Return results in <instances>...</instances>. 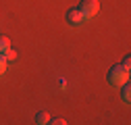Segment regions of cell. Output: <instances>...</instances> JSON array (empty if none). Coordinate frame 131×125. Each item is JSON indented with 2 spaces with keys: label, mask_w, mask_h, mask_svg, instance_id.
Returning <instances> with one entry per match:
<instances>
[{
  "label": "cell",
  "mask_w": 131,
  "mask_h": 125,
  "mask_svg": "<svg viewBox=\"0 0 131 125\" xmlns=\"http://www.w3.org/2000/svg\"><path fill=\"white\" fill-rule=\"evenodd\" d=\"M8 48H10V40H8L6 36H0V52L4 54Z\"/></svg>",
  "instance_id": "5"
},
{
  "label": "cell",
  "mask_w": 131,
  "mask_h": 125,
  "mask_svg": "<svg viewBox=\"0 0 131 125\" xmlns=\"http://www.w3.org/2000/svg\"><path fill=\"white\" fill-rule=\"evenodd\" d=\"M50 121V117H48V113H44V111H40V113H36V123H40V125H44V123H48Z\"/></svg>",
  "instance_id": "6"
},
{
  "label": "cell",
  "mask_w": 131,
  "mask_h": 125,
  "mask_svg": "<svg viewBox=\"0 0 131 125\" xmlns=\"http://www.w3.org/2000/svg\"><path fill=\"white\" fill-rule=\"evenodd\" d=\"M6 62H8V60H6V56H4L2 52H0V75H2V73L6 71Z\"/></svg>",
  "instance_id": "7"
},
{
  "label": "cell",
  "mask_w": 131,
  "mask_h": 125,
  "mask_svg": "<svg viewBox=\"0 0 131 125\" xmlns=\"http://www.w3.org/2000/svg\"><path fill=\"white\" fill-rule=\"evenodd\" d=\"M119 88H121V96H123V100H125V102H129V100H131V86L125 81V84H123V86H119Z\"/></svg>",
  "instance_id": "4"
},
{
  "label": "cell",
  "mask_w": 131,
  "mask_h": 125,
  "mask_svg": "<svg viewBox=\"0 0 131 125\" xmlns=\"http://www.w3.org/2000/svg\"><path fill=\"white\" fill-rule=\"evenodd\" d=\"M125 81H129V69H125L123 65L110 67V71H108V84L114 86V88H119V86H123Z\"/></svg>",
  "instance_id": "1"
},
{
  "label": "cell",
  "mask_w": 131,
  "mask_h": 125,
  "mask_svg": "<svg viewBox=\"0 0 131 125\" xmlns=\"http://www.w3.org/2000/svg\"><path fill=\"white\" fill-rule=\"evenodd\" d=\"M4 56H6V60H15V58H17V50H13V48H8V50L4 52Z\"/></svg>",
  "instance_id": "8"
},
{
  "label": "cell",
  "mask_w": 131,
  "mask_h": 125,
  "mask_svg": "<svg viewBox=\"0 0 131 125\" xmlns=\"http://www.w3.org/2000/svg\"><path fill=\"white\" fill-rule=\"evenodd\" d=\"M77 8L83 13V17L88 19V17H94V15L100 11V2H98V0H81Z\"/></svg>",
  "instance_id": "2"
},
{
  "label": "cell",
  "mask_w": 131,
  "mask_h": 125,
  "mask_svg": "<svg viewBox=\"0 0 131 125\" xmlns=\"http://www.w3.org/2000/svg\"><path fill=\"white\" fill-rule=\"evenodd\" d=\"M64 17H67V21H69V25H81V23H83L85 21V17H83V13H81L77 6L75 8H69L67 11V15H64Z\"/></svg>",
  "instance_id": "3"
},
{
  "label": "cell",
  "mask_w": 131,
  "mask_h": 125,
  "mask_svg": "<svg viewBox=\"0 0 131 125\" xmlns=\"http://www.w3.org/2000/svg\"><path fill=\"white\" fill-rule=\"evenodd\" d=\"M121 65H123V67H125V69H129V67H131V60H129V58H125V60H123V62H121Z\"/></svg>",
  "instance_id": "10"
},
{
  "label": "cell",
  "mask_w": 131,
  "mask_h": 125,
  "mask_svg": "<svg viewBox=\"0 0 131 125\" xmlns=\"http://www.w3.org/2000/svg\"><path fill=\"white\" fill-rule=\"evenodd\" d=\"M48 123H52V125H64L67 121H64V119H60V117H54V119H50Z\"/></svg>",
  "instance_id": "9"
}]
</instances>
